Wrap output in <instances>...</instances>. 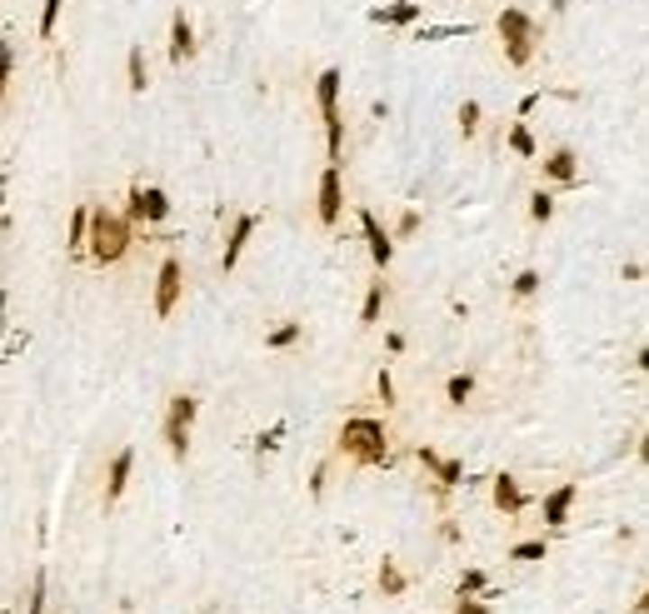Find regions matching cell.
Wrapping results in <instances>:
<instances>
[{"label": "cell", "instance_id": "cell-19", "mask_svg": "<svg viewBox=\"0 0 649 614\" xmlns=\"http://www.w3.org/2000/svg\"><path fill=\"white\" fill-rule=\"evenodd\" d=\"M379 310H385V280H375V285H370V295H365V310H360V325H375V320H379Z\"/></svg>", "mask_w": 649, "mask_h": 614}, {"label": "cell", "instance_id": "cell-29", "mask_svg": "<svg viewBox=\"0 0 649 614\" xmlns=\"http://www.w3.org/2000/svg\"><path fill=\"white\" fill-rule=\"evenodd\" d=\"M509 145H515L519 155H535V135H530L525 125H515V130H509Z\"/></svg>", "mask_w": 649, "mask_h": 614}, {"label": "cell", "instance_id": "cell-17", "mask_svg": "<svg viewBox=\"0 0 649 614\" xmlns=\"http://www.w3.org/2000/svg\"><path fill=\"white\" fill-rule=\"evenodd\" d=\"M544 175H550V180H560V185H574V180H580V165H574V151H554L550 160H544Z\"/></svg>", "mask_w": 649, "mask_h": 614}, {"label": "cell", "instance_id": "cell-7", "mask_svg": "<svg viewBox=\"0 0 649 614\" xmlns=\"http://www.w3.org/2000/svg\"><path fill=\"white\" fill-rule=\"evenodd\" d=\"M340 205H345V190H340V165H324V175H320V225H335Z\"/></svg>", "mask_w": 649, "mask_h": 614}, {"label": "cell", "instance_id": "cell-16", "mask_svg": "<svg viewBox=\"0 0 649 614\" xmlns=\"http://www.w3.org/2000/svg\"><path fill=\"white\" fill-rule=\"evenodd\" d=\"M495 505L505 509V515H519V509H525V490L515 485V474H499L495 480Z\"/></svg>", "mask_w": 649, "mask_h": 614}, {"label": "cell", "instance_id": "cell-37", "mask_svg": "<svg viewBox=\"0 0 649 614\" xmlns=\"http://www.w3.org/2000/svg\"><path fill=\"white\" fill-rule=\"evenodd\" d=\"M560 5H570V0H554V11H560Z\"/></svg>", "mask_w": 649, "mask_h": 614}, {"label": "cell", "instance_id": "cell-11", "mask_svg": "<svg viewBox=\"0 0 649 614\" xmlns=\"http://www.w3.org/2000/svg\"><path fill=\"white\" fill-rule=\"evenodd\" d=\"M130 470H135V450H120L115 460H110V480H105V499H110V505H115L120 495H125Z\"/></svg>", "mask_w": 649, "mask_h": 614}, {"label": "cell", "instance_id": "cell-20", "mask_svg": "<svg viewBox=\"0 0 649 614\" xmlns=\"http://www.w3.org/2000/svg\"><path fill=\"white\" fill-rule=\"evenodd\" d=\"M379 590H385V594H405V574L395 570V560L379 564Z\"/></svg>", "mask_w": 649, "mask_h": 614}, {"label": "cell", "instance_id": "cell-12", "mask_svg": "<svg viewBox=\"0 0 649 614\" xmlns=\"http://www.w3.org/2000/svg\"><path fill=\"white\" fill-rule=\"evenodd\" d=\"M250 235H255V215H240V220H235V230H230V240H225L220 270H235V260H240V250L250 245Z\"/></svg>", "mask_w": 649, "mask_h": 614}, {"label": "cell", "instance_id": "cell-5", "mask_svg": "<svg viewBox=\"0 0 649 614\" xmlns=\"http://www.w3.org/2000/svg\"><path fill=\"white\" fill-rule=\"evenodd\" d=\"M499 35H505V55L509 65H530V41H535V25L525 11H499Z\"/></svg>", "mask_w": 649, "mask_h": 614}, {"label": "cell", "instance_id": "cell-15", "mask_svg": "<svg viewBox=\"0 0 649 614\" xmlns=\"http://www.w3.org/2000/svg\"><path fill=\"white\" fill-rule=\"evenodd\" d=\"M370 21H379V25H410V21H420V0H400V5H379V11H370Z\"/></svg>", "mask_w": 649, "mask_h": 614}, {"label": "cell", "instance_id": "cell-33", "mask_svg": "<svg viewBox=\"0 0 649 614\" xmlns=\"http://www.w3.org/2000/svg\"><path fill=\"white\" fill-rule=\"evenodd\" d=\"M280 440H285V425H270V430L260 435V454H265V450H275Z\"/></svg>", "mask_w": 649, "mask_h": 614}, {"label": "cell", "instance_id": "cell-30", "mask_svg": "<svg viewBox=\"0 0 649 614\" xmlns=\"http://www.w3.org/2000/svg\"><path fill=\"white\" fill-rule=\"evenodd\" d=\"M25 614H45V574H35V590H31V604Z\"/></svg>", "mask_w": 649, "mask_h": 614}, {"label": "cell", "instance_id": "cell-9", "mask_svg": "<svg viewBox=\"0 0 649 614\" xmlns=\"http://www.w3.org/2000/svg\"><path fill=\"white\" fill-rule=\"evenodd\" d=\"M360 230H365V240H370V255H375V265L385 270L389 260H395V240L385 235V225H379V220L370 215V210H360Z\"/></svg>", "mask_w": 649, "mask_h": 614}, {"label": "cell", "instance_id": "cell-24", "mask_svg": "<svg viewBox=\"0 0 649 614\" xmlns=\"http://www.w3.org/2000/svg\"><path fill=\"white\" fill-rule=\"evenodd\" d=\"M470 389H475V380L470 375H450V385H444V395H450V405H465Z\"/></svg>", "mask_w": 649, "mask_h": 614}, {"label": "cell", "instance_id": "cell-35", "mask_svg": "<svg viewBox=\"0 0 649 614\" xmlns=\"http://www.w3.org/2000/svg\"><path fill=\"white\" fill-rule=\"evenodd\" d=\"M5 80H11V45L0 41V90H5Z\"/></svg>", "mask_w": 649, "mask_h": 614}, {"label": "cell", "instance_id": "cell-32", "mask_svg": "<svg viewBox=\"0 0 649 614\" xmlns=\"http://www.w3.org/2000/svg\"><path fill=\"white\" fill-rule=\"evenodd\" d=\"M485 590V574L480 570H465V580H460V594H480Z\"/></svg>", "mask_w": 649, "mask_h": 614}, {"label": "cell", "instance_id": "cell-1", "mask_svg": "<svg viewBox=\"0 0 649 614\" xmlns=\"http://www.w3.org/2000/svg\"><path fill=\"white\" fill-rule=\"evenodd\" d=\"M86 250L100 260V265H115V260L130 250V220L125 215H110V210H90Z\"/></svg>", "mask_w": 649, "mask_h": 614}, {"label": "cell", "instance_id": "cell-6", "mask_svg": "<svg viewBox=\"0 0 649 614\" xmlns=\"http://www.w3.org/2000/svg\"><path fill=\"white\" fill-rule=\"evenodd\" d=\"M170 215V200H165V190H155V185H135L130 190V205H125V220H165Z\"/></svg>", "mask_w": 649, "mask_h": 614}, {"label": "cell", "instance_id": "cell-2", "mask_svg": "<svg viewBox=\"0 0 649 614\" xmlns=\"http://www.w3.org/2000/svg\"><path fill=\"white\" fill-rule=\"evenodd\" d=\"M340 450L360 464H385L389 460V440H385V425L379 420H345L340 430Z\"/></svg>", "mask_w": 649, "mask_h": 614}, {"label": "cell", "instance_id": "cell-8", "mask_svg": "<svg viewBox=\"0 0 649 614\" xmlns=\"http://www.w3.org/2000/svg\"><path fill=\"white\" fill-rule=\"evenodd\" d=\"M180 305V260H165L160 265V285H155V315H170Z\"/></svg>", "mask_w": 649, "mask_h": 614}, {"label": "cell", "instance_id": "cell-26", "mask_svg": "<svg viewBox=\"0 0 649 614\" xmlns=\"http://www.w3.org/2000/svg\"><path fill=\"white\" fill-rule=\"evenodd\" d=\"M55 15H60V0H45V5H41V41H50V35H55Z\"/></svg>", "mask_w": 649, "mask_h": 614}, {"label": "cell", "instance_id": "cell-34", "mask_svg": "<svg viewBox=\"0 0 649 614\" xmlns=\"http://www.w3.org/2000/svg\"><path fill=\"white\" fill-rule=\"evenodd\" d=\"M415 230H420V215H415V210H405L400 225H395V235H415Z\"/></svg>", "mask_w": 649, "mask_h": 614}, {"label": "cell", "instance_id": "cell-27", "mask_svg": "<svg viewBox=\"0 0 649 614\" xmlns=\"http://www.w3.org/2000/svg\"><path fill=\"white\" fill-rule=\"evenodd\" d=\"M535 290H540V270H519L515 275V295L525 300V295H535Z\"/></svg>", "mask_w": 649, "mask_h": 614}, {"label": "cell", "instance_id": "cell-18", "mask_svg": "<svg viewBox=\"0 0 649 614\" xmlns=\"http://www.w3.org/2000/svg\"><path fill=\"white\" fill-rule=\"evenodd\" d=\"M125 76H130V90H135V96H141V90L151 86V76H145V50H141V45H135V50L125 55Z\"/></svg>", "mask_w": 649, "mask_h": 614}, {"label": "cell", "instance_id": "cell-23", "mask_svg": "<svg viewBox=\"0 0 649 614\" xmlns=\"http://www.w3.org/2000/svg\"><path fill=\"white\" fill-rule=\"evenodd\" d=\"M295 340H300V325H280V330H270V340H265V345H270V350H290L295 345Z\"/></svg>", "mask_w": 649, "mask_h": 614}, {"label": "cell", "instance_id": "cell-13", "mask_svg": "<svg viewBox=\"0 0 649 614\" xmlns=\"http://www.w3.org/2000/svg\"><path fill=\"white\" fill-rule=\"evenodd\" d=\"M420 464L434 474V480H440V485H460V474H465V464H460V460H444V454H434L430 444L420 450Z\"/></svg>", "mask_w": 649, "mask_h": 614}, {"label": "cell", "instance_id": "cell-4", "mask_svg": "<svg viewBox=\"0 0 649 614\" xmlns=\"http://www.w3.org/2000/svg\"><path fill=\"white\" fill-rule=\"evenodd\" d=\"M195 399L190 395H175L170 409H165V420H160V440L170 444L175 460H185V450H190V425H195Z\"/></svg>", "mask_w": 649, "mask_h": 614}, {"label": "cell", "instance_id": "cell-31", "mask_svg": "<svg viewBox=\"0 0 649 614\" xmlns=\"http://www.w3.org/2000/svg\"><path fill=\"white\" fill-rule=\"evenodd\" d=\"M454 614H489V604H485V600H475V594H460Z\"/></svg>", "mask_w": 649, "mask_h": 614}, {"label": "cell", "instance_id": "cell-28", "mask_svg": "<svg viewBox=\"0 0 649 614\" xmlns=\"http://www.w3.org/2000/svg\"><path fill=\"white\" fill-rule=\"evenodd\" d=\"M460 130H465V135H475V130H480V105H475V100L460 105Z\"/></svg>", "mask_w": 649, "mask_h": 614}, {"label": "cell", "instance_id": "cell-21", "mask_svg": "<svg viewBox=\"0 0 649 614\" xmlns=\"http://www.w3.org/2000/svg\"><path fill=\"white\" fill-rule=\"evenodd\" d=\"M544 539H525V545H515V550H509V560H525V564H535V560H544Z\"/></svg>", "mask_w": 649, "mask_h": 614}, {"label": "cell", "instance_id": "cell-10", "mask_svg": "<svg viewBox=\"0 0 649 614\" xmlns=\"http://www.w3.org/2000/svg\"><path fill=\"white\" fill-rule=\"evenodd\" d=\"M190 55H195V25H190L185 11H175V21H170V60L180 65V60H190Z\"/></svg>", "mask_w": 649, "mask_h": 614}, {"label": "cell", "instance_id": "cell-25", "mask_svg": "<svg viewBox=\"0 0 649 614\" xmlns=\"http://www.w3.org/2000/svg\"><path fill=\"white\" fill-rule=\"evenodd\" d=\"M530 215H535V220H550V215H554V195H550V190H535V195H530Z\"/></svg>", "mask_w": 649, "mask_h": 614}, {"label": "cell", "instance_id": "cell-22", "mask_svg": "<svg viewBox=\"0 0 649 614\" xmlns=\"http://www.w3.org/2000/svg\"><path fill=\"white\" fill-rule=\"evenodd\" d=\"M86 230H90V210L80 205L76 220H70V250H86Z\"/></svg>", "mask_w": 649, "mask_h": 614}, {"label": "cell", "instance_id": "cell-14", "mask_svg": "<svg viewBox=\"0 0 649 614\" xmlns=\"http://www.w3.org/2000/svg\"><path fill=\"white\" fill-rule=\"evenodd\" d=\"M574 495H580V485H560L554 490V495H544V519H550V525H564V519H570V505H574Z\"/></svg>", "mask_w": 649, "mask_h": 614}, {"label": "cell", "instance_id": "cell-3", "mask_svg": "<svg viewBox=\"0 0 649 614\" xmlns=\"http://www.w3.org/2000/svg\"><path fill=\"white\" fill-rule=\"evenodd\" d=\"M315 100H320V115H324V151H330V165H340V145H345V125H340V70H320Z\"/></svg>", "mask_w": 649, "mask_h": 614}, {"label": "cell", "instance_id": "cell-36", "mask_svg": "<svg viewBox=\"0 0 649 614\" xmlns=\"http://www.w3.org/2000/svg\"><path fill=\"white\" fill-rule=\"evenodd\" d=\"M375 385H379V399H385V405H389V399H395V380H389L385 370H379V380H375Z\"/></svg>", "mask_w": 649, "mask_h": 614}]
</instances>
